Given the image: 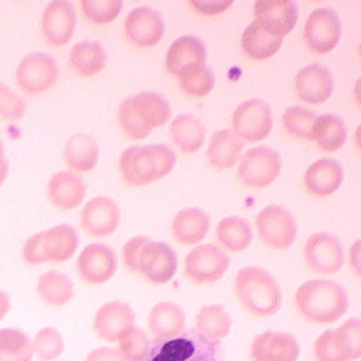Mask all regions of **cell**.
<instances>
[{"label": "cell", "instance_id": "cell-32", "mask_svg": "<svg viewBox=\"0 0 361 361\" xmlns=\"http://www.w3.org/2000/svg\"><path fill=\"white\" fill-rule=\"evenodd\" d=\"M206 127L192 114H180L172 121L170 135L174 145L182 153L198 152L206 139Z\"/></svg>", "mask_w": 361, "mask_h": 361}, {"label": "cell", "instance_id": "cell-36", "mask_svg": "<svg viewBox=\"0 0 361 361\" xmlns=\"http://www.w3.org/2000/svg\"><path fill=\"white\" fill-rule=\"evenodd\" d=\"M348 138V127L340 116L324 114L319 116L314 125V140L328 152L341 149Z\"/></svg>", "mask_w": 361, "mask_h": 361}, {"label": "cell", "instance_id": "cell-9", "mask_svg": "<svg viewBox=\"0 0 361 361\" xmlns=\"http://www.w3.org/2000/svg\"><path fill=\"white\" fill-rule=\"evenodd\" d=\"M258 238L267 247L285 251L297 237L296 219L286 209L269 206L256 216Z\"/></svg>", "mask_w": 361, "mask_h": 361}, {"label": "cell", "instance_id": "cell-40", "mask_svg": "<svg viewBox=\"0 0 361 361\" xmlns=\"http://www.w3.org/2000/svg\"><path fill=\"white\" fill-rule=\"evenodd\" d=\"M32 348L40 361H53L63 354L65 343L61 331L55 327L39 330L32 341Z\"/></svg>", "mask_w": 361, "mask_h": 361}, {"label": "cell", "instance_id": "cell-30", "mask_svg": "<svg viewBox=\"0 0 361 361\" xmlns=\"http://www.w3.org/2000/svg\"><path fill=\"white\" fill-rule=\"evenodd\" d=\"M106 49L99 41H80L73 45L69 54V65L80 77L97 75L106 67Z\"/></svg>", "mask_w": 361, "mask_h": 361}, {"label": "cell", "instance_id": "cell-55", "mask_svg": "<svg viewBox=\"0 0 361 361\" xmlns=\"http://www.w3.org/2000/svg\"><path fill=\"white\" fill-rule=\"evenodd\" d=\"M359 50H360V52H361V43H360V45H359Z\"/></svg>", "mask_w": 361, "mask_h": 361}, {"label": "cell", "instance_id": "cell-5", "mask_svg": "<svg viewBox=\"0 0 361 361\" xmlns=\"http://www.w3.org/2000/svg\"><path fill=\"white\" fill-rule=\"evenodd\" d=\"M145 361H224V352L221 342L190 328L172 340L152 342Z\"/></svg>", "mask_w": 361, "mask_h": 361}, {"label": "cell", "instance_id": "cell-27", "mask_svg": "<svg viewBox=\"0 0 361 361\" xmlns=\"http://www.w3.org/2000/svg\"><path fill=\"white\" fill-rule=\"evenodd\" d=\"M244 142L241 137L231 129L216 131L207 149V161L217 171L231 169L237 164Z\"/></svg>", "mask_w": 361, "mask_h": 361}, {"label": "cell", "instance_id": "cell-51", "mask_svg": "<svg viewBox=\"0 0 361 361\" xmlns=\"http://www.w3.org/2000/svg\"><path fill=\"white\" fill-rule=\"evenodd\" d=\"M9 173V161L6 155H0V188L3 185Z\"/></svg>", "mask_w": 361, "mask_h": 361}, {"label": "cell", "instance_id": "cell-38", "mask_svg": "<svg viewBox=\"0 0 361 361\" xmlns=\"http://www.w3.org/2000/svg\"><path fill=\"white\" fill-rule=\"evenodd\" d=\"M334 343L344 361L361 358V319L354 317L334 330Z\"/></svg>", "mask_w": 361, "mask_h": 361}, {"label": "cell", "instance_id": "cell-6", "mask_svg": "<svg viewBox=\"0 0 361 361\" xmlns=\"http://www.w3.org/2000/svg\"><path fill=\"white\" fill-rule=\"evenodd\" d=\"M231 258L223 248L203 244L192 248L184 260V276L194 285H210L223 279Z\"/></svg>", "mask_w": 361, "mask_h": 361}, {"label": "cell", "instance_id": "cell-53", "mask_svg": "<svg viewBox=\"0 0 361 361\" xmlns=\"http://www.w3.org/2000/svg\"><path fill=\"white\" fill-rule=\"evenodd\" d=\"M356 142L359 149H361V124L359 125L358 128H357L356 130Z\"/></svg>", "mask_w": 361, "mask_h": 361}, {"label": "cell", "instance_id": "cell-21", "mask_svg": "<svg viewBox=\"0 0 361 361\" xmlns=\"http://www.w3.org/2000/svg\"><path fill=\"white\" fill-rule=\"evenodd\" d=\"M41 257L43 264H59L75 256L80 245L77 229L69 224H59L40 231Z\"/></svg>", "mask_w": 361, "mask_h": 361}, {"label": "cell", "instance_id": "cell-43", "mask_svg": "<svg viewBox=\"0 0 361 361\" xmlns=\"http://www.w3.org/2000/svg\"><path fill=\"white\" fill-rule=\"evenodd\" d=\"M180 87L192 97H203L211 93L215 85V77L208 66H203L196 73L178 79Z\"/></svg>", "mask_w": 361, "mask_h": 361}, {"label": "cell", "instance_id": "cell-52", "mask_svg": "<svg viewBox=\"0 0 361 361\" xmlns=\"http://www.w3.org/2000/svg\"><path fill=\"white\" fill-rule=\"evenodd\" d=\"M355 97H356L357 102L361 104V78H359L355 84Z\"/></svg>", "mask_w": 361, "mask_h": 361}, {"label": "cell", "instance_id": "cell-26", "mask_svg": "<svg viewBox=\"0 0 361 361\" xmlns=\"http://www.w3.org/2000/svg\"><path fill=\"white\" fill-rule=\"evenodd\" d=\"M210 226V217L204 211L199 208L183 209L172 221V237L180 245H195L207 237Z\"/></svg>", "mask_w": 361, "mask_h": 361}, {"label": "cell", "instance_id": "cell-17", "mask_svg": "<svg viewBox=\"0 0 361 361\" xmlns=\"http://www.w3.org/2000/svg\"><path fill=\"white\" fill-rule=\"evenodd\" d=\"M342 34L341 20L330 8L314 10L307 18L305 38L315 52L325 54L336 48Z\"/></svg>", "mask_w": 361, "mask_h": 361}, {"label": "cell", "instance_id": "cell-7", "mask_svg": "<svg viewBox=\"0 0 361 361\" xmlns=\"http://www.w3.org/2000/svg\"><path fill=\"white\" fill-rule=\"evenodd\" d=\"M282 169L278 152L270 147H258L244 153L238 167V178L244 188L262 190L274 183Z\"/></svg>", "mask_w": 361, "mask_h": 361}, {"label": "cell", "instance_id": "cell-24", "mask_svg": "<svg viewBox=\"0 0 361 361\" xmlns=\"http://www.w3.org/2000/svg\"><path fill=\"white\" fill-rule=\"evenodd\" d=\"M183 309L172 301L157 303L149 312L147 327L153 341H168L180 336L185 329Z\"/></svg>", "mask_w": 361, "mask_h": 361}, {"label": "cell", "instance_id": "cell-8", "mask_svg": "<svg viewBox=\"0 0 361 361\" xmlns=\"http://www.w3.org/2000/svg\"><path fill=\"white\" fill-rule=\"evenodd\" d=\"M54 57L48 53L30 52L23 57L16 71V82L23 93L37 95L50 90L59 78Z\"/></svg>", "mask_w": 361, "mask_h": 361}, {"label": "cell", "instance_id": "cell-4", "mask_svg": "<svg viewBox=\"0 0 361 361\" xmlns=\"http://www.w3.org/2000/svg\"><path fill=\"white\" fill-rule=\"evenodd\" d=\"M170 116L169 102L152 92L126 98L118 108V120L123 129L135 140L147 138L154 128L167 124Z\"/></svg>", "mask_w": 361, "mask_h": 361}, {"label": "cell", "instance_id": "cell-45", "mask_svg": "<svg viewBox=\"0 0 361 361\" xmlns=\"http://www.w3.org/2000/svg\"><path fill=\"white\" fill-rule=\"evenodd\" d=\"M149 240L151 239L147 237H135L125 244L122 252L123 264L129 274L137 276L141 251Z\"/></svg>", "mask_w": 361, "mask_h": 361}, {"label": "cell", "instance_id": "cell-20", "mask_svg": "<svg viewBox=\"0 0 361 361\" xmlns=\"http://www.w3.org/2000/svg\"><path fill=\"white\" fill-rule=\"evenodd\" d=\"M300 345L293 334L268 330L255 336L251 345V361H297Z\"/></svg>", "mask_w": 361, "mask_h": 361}, {"label": "cell", "instance_id": "cell-2", "mask_svg": "<svg viewBox=\"0 0 361 361\" xmlns=\"http://www.w3.org/2000/svg\"><path fill=\"white\" fill-rule=\"evenodd\" d=\"M176 163V153L168 145H135L123 152L118 169L127 186L142 188L167 176Z\"/></svg>", "mask_w": 361, "mask_h": 361}, {"label": "cell", "instance_id": "cell-18", "mask_svg": "<svg viewBox=\"0 0 361 361\" xmlns=\"http://www.w3.org/2000/svg\"><path fill=\"white\" fill-rule=\"evenodd\" d=\"M256 22L269 34L284 38L298 22V5L290 0H257Z\"/></svg>", "mask_w": 361, "mask_h": 361}, {"label": "cell", "instance_id": "cell-42", "mask_svg": "<svg viewBox=\"0 0 361 361\" xmlns=\"http://www.w3.org/2000/svg\"><path fill=\"white\" fill-rule=\"evenodd\" d=\"M84 16L96 24H108L122 11V0H82Z\"/></svg>", "mask_w": 361, "mask_h": 361}, {"label": "cell", "instance_id": "cell-1", "mask_svg": "<svg viewBox=\"0 0 361 361\" xmlns=\"http://www.w3.org/2000/svg\"><path fill=\"white\" fill-rule=\"evenodd\" d=\"M233 293L242 307L252 316L266 319L282 307V289L276 279L262 267L242 268L233 281Z\"/></svg>", "mask_w": 361, "mask_h": 361}, {"label": "cell", "instance_id": "cell-44", "mask_svg": "<svg viewBox=\"0 0 361 361\" xmlns=\"http://www.w3.org/2000/svg\"><path fill=\"white\" fill-rule=\"evenodd\" d=\"M26 108L25 100L9 86L0 82V118L16 122L24 116Z\"/></svg>", "mask_w": 361, "mask_h": 361}, {"label": "cell", "instance_id": "cell-23", "mask_svg": "<svg viewBox=\"0 0 361 361\" xmlns=\"http://www.w3.org/2000/svg\"><path fill=\"white\" fill-rule=\"evenodd\" d=\"M125 32L131 42L149 48L157 44L165 34V22L161 14L151 7L133 9L125 20Z\"/></svg>", "mask_w": 361, "mask_h": 361}, {"label": "cell", "instance_id": "cell-33", "mask_svg": "<svg viewBox=\"0 0 361 361\" xmlns=\"http://www.w3.org/2000/svg\"><path fill=\"white\" fill-rule=\"evenodd\" d=\"M215 237L223 250L239 253L246 250L253 241V228L251 224L242 217L228 216L219 221Z\"/></svg>", "mask_w": 361, "mask_h": 361}, {"label": "cell", "instance_id": "cell-16", "mask_svg": "<svg viewBox=\"0 0 361 361\" xmlns=\"http://www.w3.org/2000/svg\"><path fill=\"white\" fill-rule=\"evenodd\" d=\"M77 26L75 6L68 0H54L47 5L41 16V34L45 42L61 47L73 38Z\"/></svg>", "mask_w": 361, "mask_h": 361}, {"label": "cell", "instance_id": "cell-22", "mask_svg": "<svg viewBox=\"0 0 361 361\" xmlns=\"http://www.w3.org/2000/svg\"><path fill=\"white\" fill-rule=\"evenodd\" d=\"M87 188L83 178L71 170L55 172L47 185V196L53 208L71 211L83 203Z\"/></svg>", "mask_w": 361, "mask_h": 361}, {"label": "cell", "instance_id": "cell-34", "mask_svg": "<svg viewBox=\"0 0 361 361\" xmlns=\"http://www.w3.org/2000/svg\"><path fill=\"white\" fill-rule=\"evenodd\" d=\"M233 327V319L223 305L201 307L195 319V329L211 341L226 338Z\"/></svg>", "mask_w": 361, "mask_h": 361}, {"label": "cell", "instance_id": "cell-13", "mask_svg": "<svg viewBox=\"0 0 361 361\" xmlns=\"http://www.w3.org/2000/svg\"><path fill=\"white\" fill-rule=\"evenodd\" d=\"M272 124L270 106L260 99L242 102L233 113V131L248 142H258L267 138Z\"/></svg>", "mask_w": 361, "mask_h": 361}, {"label": "cell", "instance_id": "cell-50", "mask_svg": "<svg viewBox=\"0 0 361 361\" xmlns=\"http://www.w3.org/2000/svg\"><path fill=\"white\" fill-rule=\"evenodd\" d=\"M10 307H11V301H10L9 295L3 289H0V322L3 321L9 313Z\"/></svg>", "mask_w": 361, "mask_h": 361}, {"label": "cell", "instance_id": "cell-10", "mask_svg": "<svg viewBox=\"0 0 361 361\" xmlns=\"http://www.w3.org/2000/svg\"><path fill=\"white\" fill-rule=\"evenodd\" d=\"M178 264V255L169 244L149 240L141 251L137 276L149 284H167L176 276Z\"/></svg>", "mask_w": 361, "mask_h": 361}, {"label": "cell", "instance_id": "cell-41", "mask_svg": "<svg viewBox=\"0 0 361 361\" xmlns=\"http://www.w3.org/2000/svg\"><path fill=\"white\" fill-rule=\"evenodd\" d=\"M151 346L149 334L141 328L133 327L118 342L116 350L126 361H145Z\"/></svg>", "mask_w": 361, "mask_h": 361}, {"label": "cell", "instance_id": "cell-25", "mask_svg": "<svg viewBox=\"0 0 361 361\" xmlns=\"http://www.w3.org/2000/svg\"><path fill=\"white\" fill-rule=\"evenodd\" d=\"M299 97L309 104H323L331 96L334 78L325 66L315 63L302 68L296 77Z\"/></svg>", "mask_w": 361, "mask_h": 361}, {"label": "cell", "instance_id": "cell-47", "mask_svg": "<svg viewBox=\"0 0 361 361\" xmlns=\"http://www.w3.org/2000/svg\"><path fill=\"white\" fill-rule=\"evenodd\" d=\"M233 1H223V0H194L190 1V5L194 6L195 9L204 14H219L228 9Z\"/></svg>", "mask_w": 361, "mask_h": 361}, {"label": "cell", "instance_id": "cell-48", "mask_svg": "<svg viewBox=\"0 0 361 361\" xmlns=\"http://www.w3.org/2000/svg\"><path fill=\"white\" fill-rule=\"evenodd\" d=\"M85 361H126L116 348H99L90 352Z\"/></svg>", "mask_w": 361, "mask_h": 361}, {"label": "cell", "instance_id": "cell-15", "mask_svg": "<svg viewBox=\"0 0 361 361\" xmlns=\"http://www.w3.org/2000/svg\"><path fill=\"white\" fill-rule=\"evenodd\" d=\"M133 307L122 301H110L99 307L93 321L98 338L106 343H118L135 326Z\"/></svg>", "mask_w": 361, "mask_h": 361}, {"label": "cell", "instance_id": "cell-28", "mask_svg": "<svg viewBox=\"0 0 361 361\" xmlns=\"http://www.w3.org/2000/svg\"><path fill=\"white\" fill-rule=\"evenodd\" d=\"M66 167L73 172L86 173L95 169L99 159V147L92 135L77 133L66 142L63 152Z\"/></svg>", "mask_w": 361, "mask_h": 361}, {"label": "cell", "instance_id": "cell-35", "mask_svg": "<svg viewBox=\"0 0 361 361\" xmlns=\"http://www.w3.org/2000/svg\"><path fill=\"white\" fill-rule=\"evenodd\" d=\"M283 38L269 34L255 20L244 30L242 48L246 54L255 59H267L274 56L281 47Z\"/></svg>", "mask_w": 361, "mask_h": 361}, {"label": "cell", "instance_id": "cell-49", "mask_svg": "<svg viewBox=\"0 0 361 361\" xmlns=\"http://www.w3.org/2000/svg\"><path fill=\"white\" fill-rule=\"evenodd\" d=\"M350 260L355 274L361 276V240H357L350 247Z\"/></svg>", "mask_w": 361, "mask_h": 361}, {"label": "cell", "instance_id": "cell-31", "mask_svg": "<svg viewBox=\"0 0 361 361\" xmlns=\"http://www.w3.org/2000/svg\"><path fill=\"white\" fill-rule=\"evenodd\" d=\"M37 293L44 305L61 307L75 296V285L67 274L51 270L41 274L37 281Z\"/></svg>", "mask_w": 361, "mask_h": 361}, {"label": "cell", "instance_id": "cell-54", "mask_svg": "<svg viewBox=\"0 0 361 361\" xmlns=\"http://www.w3.org/2000/svg\"><path fill=\"white\" fill-rule=\"evenodd\" d=\"M0 155H6L5 154V145H4L3 140L0 138Z\"/></svg>", "mask_w": 361, "mask_h": 361}, {"label": "cell", "instance_id": "cell-12", "mask_svg": "<svg viewBox=\"0 0 361 361\" xmlns=\"http://www.w3.org/2000/svg\"><path fill=\"white\" fill-rule=\"evenodd\" d=\"M303 255L307 267L323 276L336 274L344 264L343 246L329 233L312 235L305 243Z\"/></svg>", "mask_w": 361, "mask_h": 361}, {"label": "cell", "instance_id": "cell-39", "mask_svg": "<svg viewBox=\"0 0 361 361\" xmlns=\"http://www.w3.org/2000/svg\"><path fill=\"white\" fill-rule=\"evenodd\" d=\"M283 124L290 135L297 138L314 140V125L317 116L316 113L302 108V106H291L283 114Z\"/></svg>", "mask_w": 361, "mask_h": 361}, {"label": "cell", "instance_id": "cell-46", "mask_svg": "<svg viewBox=\"0 0 361 361\" xmlns=\"http://www.w3.org/2000/svg\"><path fill=\"white\" fill-rule=\"evenodd\" d=\"M334 330L323 332L316 340L314 354L317 361H344L334 343Z\"/></svg>", "mask_w": 361, "mask_h": 361}, {"label": "cell", "instance_id": "cell-19", "mask_svg": "<svg viewBox=\"0 0 361 361\" xmlns=\"http://www.w3.org/2000/svg\"><path fill=\"white\" fill-rule=\"evenodd\" d=\"M207 48L196 36H183L176 39L167 52L166 66L178 79L188 77L206 66Z\"/></svg>", "mask_w": 361, "mask_h": 361}, {"label": "cell", "instance_id": "cell-3", "mask_svg": "<svg viewBox=\"0 0 361 361\" xmlns=\"http://www.w3.org/2000/svg\"><path fill=\"white\" fill-rule=\"evenodd\" d=\"M295 303L303 319L315 324H331L348 311V296L338 282L313 280L299 287Z\"/></svg>", "mask_w": 361, "mask_h": 361}, {"label": "cell", "instance_id": "cell-11", "mask_svg": "<svg viewBox=\"0 0 361 361\" xmlns=\"http://www.w3.org/2000/svg\"><path fill=\"white\" fill-rule=\"evenodd\" d=\"M75 269L82 282L90 286H99L116 274L118 257L111 246L92 243L80 254Z\"/></svg>", "mask_w": 361, "mask_h": 361}, {"label": "cell", "instance_id": "cell-29", "mask_svg": "<svg viewBox=\"0 0 361 361\" xmlns=\"http://www.w3.org/2000/svg\"><path fill=\"white\" fill-rule=\"evenodd\" d=\"M343 176L341 164L329 158H323L310 166L305 172V183L312 194L326 197L338 190Z\"/></svg>", "mask_w": 361, "mask_h": 361}, {"label": "cell", "instance_id": "cell-14", "mask_svg": "<svg viewBox=\"0 0 361 361\" xmlns=\"http://www.w3.org/2000/svg\"><path fill=\"white\" fill-rule=\"evenodd\" d=\"M120 221L121 211L118 203L106 196L90 199L80 214L82 231L96 239L108 237L116 233Z\"/></svg>", "mask_w": 361, "mask_h": 361}, {"label": "cell", "instance_id": "cell-37", "mask_svg": "<svg viewBox=\"0 0 361 361\" xmlns=\"http://www.w3.org/2000/svg\"><path fill=\"white\" fill-rule=\"evenodd\" d=\"M34 354L25 332L16 328L0 329V361H32Z\"/></svg>", "mask_w": 361, "mask_h": 361}]
</instances>
